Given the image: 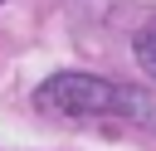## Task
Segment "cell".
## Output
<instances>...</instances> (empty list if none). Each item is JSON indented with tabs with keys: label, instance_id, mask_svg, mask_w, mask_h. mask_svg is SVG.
<instances>
[{
	"label": "cell",
	"instance_id": "1",
	"mask_svg": "<svg viewBox=\"0 0 156 151\" xmlns=\"http://www.w3.org/2000/svg\"><path fill=\"white\" fill-rule=\"evenodd\" d=\"M39 112L63 117V122H107V117H127L141 127H156V102L136 88L93 78V73H54L49 83H39L34 93Z\"/></svg>",
	"mask_w": 156,
	"mask_h": 151
},
{
	"label": "cell",
	"instance_id": "2",
	"mask_svg": "<svg viewBox=\"0 0 156 151\" xmlns=\"http://www.w3.org/2000/svg\"><path fill=\"white\" fill-rule=\"evenodd\" d=\"M132 54H136V63H141V68L156 78V15H151L141 29H136V39H132Z\"/></svg>",
	"mask_w": 156,
	"mask_h": 151
}]
</instances>
